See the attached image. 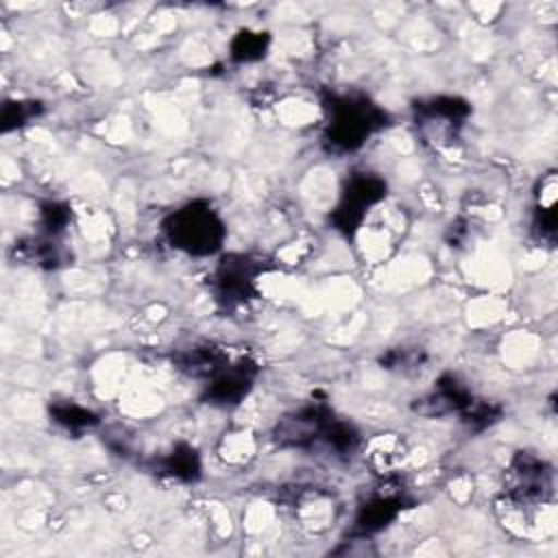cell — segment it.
Wrapping results in <instances>:
<instances>
[{"label":"cell","mask_w":558,"mask_h":558,"mask_svg":"<svg viewBox=\"0 0 558 558\" xmlns=\"http://www.w3.org/2000/svg\"><path fill=\"white\" fill-rule=\"evenodd\" d=\"M325 109L329 113L325 144L333 153L357 150L373 133L388 124L386 111L360 92L329 94Z\"/></svg>","instance_id":"cell-1"},{"label":"cell","mask_w":558,"mask_h":558,"mask_svg":"<svg viewBox=\"0 0 558 558\" xmlns=\"http://www.w3.org/2000/svg\"><path fill=\"white\" fill-rule=\"evenodd\" d=\"M161 231L170 246L196 257L218 253L227 235L222 218L207 201H192L174 209L163 218Z\"/></svg>","instance_id":"cell-2"},{"label":"cell","mask_w":558,"mask_h":558,"mask_svg":"<svg viewBox=\"0 0 558 558\" xmlns=\"http://www.w3.org/2000/svg\"><path fill=\"white\" fill-rule=\"evenodd\" d=\"M388 185L381 177L371 172H355L342 190L338 205L333 207L329 220L336 231L344 238H353L362 227L368 209L386 198Z\"/></svg>","instance_id":"cell-3"},{"label":"cell","mask_w":558,"mask_h":558,"mask_svg":"<svg viewBox=\"0 0 558 558\" xmlns=\"http://www.w3.org/2000/svg\"><path fill=\"white\" fill-rule=\"evenodd\" d=\"M264 270V262L251 255H225L211 277V290L220 307L233 310L257 294L255 279Z\"/></svg>","instance_id":"cell-4"},{"label":"cell","mask_w":558,"mask_h":558,"mask_svg":"<svg viewBox=\"0 0 558 558\" xmlns=\"http://www.w3.org/2000/svg\"><path fill=\"white\" fill-rule=\"evenodd\" d=\"M336 414L325 403L303 405L277 421L272 438L281 449H312L325 442Z\"/></svg>","instance_id":"cell-5"},{"label":"cell","mask_w":558,"mask_h":558,"mask_svg":"<svg viewBox=\"0 0 558 558\" xmlns=\"http://www.w3.org/2000/svg\"><path fill=\"white\" fill-rule=\"evenodd\" d=\"M551 469L530 451H519L506 473V495L519 506L543 504L551 497Z\"/></svg>","instance_id":"cell-6"},{"label":"cell","mask_w":558,"mask_h":558,"mask_svg":"<svg viewBox=\"0 0 558 558\" xmlns=\"http://www.w3.org/2000/svg\"><path fill=\"white\" fill-rule=\"evenodd\" d=\"M257 373L259 368L251 360H238L233 364L229 362L218 375H214L205 384L203 401L220 408L238 405L251 392Z\"/></svg>","instance_id":"cell-7"},{"label":"cell","mask_w":558,"mask_h":558,"mask_svg":"<svg viewBox=\"0 0 558 558\" xmlns=\"http://www.w3.org/2000/svg\"><path fill=\"white\" fill-rule=\"evenodd\" d=\"M416 124L421 129L447 133L453 137L471 113V105L458 96H434L414 105Z\"/></svg>","instance_id":"cell-8"},{"label":"cell","mask_w":558,"mask_h":558,"mask_svg":"<svg viewBox=\"0 0 558 558\" xmlns=\"http://www.w3.org/2000/svg\"><path fill=\"white\" fill-rule=\"evenodd\" d=\"M473 401L471 390L451 373H445L438 377L432 392H427L421 399H414L412 410L421 416H447L453 412H462Z\"/></svg>","instance_id":"cell-9"},{"label":"cell","mask_w":558,"mask_h":558,"mask_svg":"<svg viewBox=\"0 0 558 558\" xmlns=\"http://www.w3.org/2000/svg\"><path fill=\"white\" fill-rule=\"evenodd\" d=\"M405 508V497L401 493H379L373 495L368 501H364L355 514L351 538H366L395 521L401 510Z\"/></svg>","instance_id":"cell-10"},{"label":"cell","mask_w":558,"mask_h":558,"mask_svg":"<svg viewBox=\"0 0 558 558\" xmlns=\"http://www.w3.org/2000/svg\"><path fill=\"white\" fill-rule=\"evenodd\" d=\"M172 362L187 377L209 381L214 375H218L229 364V357L222 349H218L214 344H196V347L179 351L172 357Z\"/></svg>","instance_id":"cell-11"},{"label":"cell","mask_w":558,"mask_h":558,"mask_svg":"<svg viewBox=\"0 0 558 558\" xmlns=\"http://www.w3.org/2000/svg\"><path fill=\"white\" fill-rule=\"evenodd\" d=\"M153 471L179 482H196L201 477L203 464L198 451L187 442H177L168 453L155 458Z\"/></svg>","instance_id":"cell-12"},{"label":"cell","mask_w":558,"mask_h":558,"mask_svg":"<svg viewBox=\"0 0 558 558\" xmlns=\"http://www.w3.org/2000/svg\"><path fill=\"white\" fill-rule=\"evenodd\" d=\"M556 177L547 174L538 187V203L534 209V233L538 240L554 242L556 235Z\"/></svg>","instance_id":"cell-13"},{"label":"cell","mask_w":558,"mask_h":558,"mask_svg":"<svg viewBox=\"0 0 558 558\" xmlns=\"http://www.w3.org/2000/svg\"><path fill=\"white\" fill-rule=\"evenodd\" d=\"M270 46V35L266 31H251L242 28L229 44V54L235 63H251L266 57Z\"/></svg>","instance_id":"cell-14"},{"label":"cell","mask_w":558,"mask_h":558,"mask_svg":"<svg viewBox=\"0 0 558 558\" xmlns=\"http://www.w3.org/2000/svg\"><path fill=\"white\" fill-rule=\"evenodd\" d=\"M48 412L54 423H59L61 427L72 429V432H83V429L96 427L100 423L96 412H92L74 401H54V403H50Z\"/></svg>","instance_id":"cell-15"},{"label":"cell","mask_w":558,"mask_h":558,"mask_svg":"<svg viewBox=\"0 0 558 558\" xmlns=\"http://www.w3.org/2000/svg\"><path fill=\"white\" fill-rule=\"evenodd\" d=\"M72 218V207L61 201H46L39 205V225L41 233L48 238H59Z\"/></svg>","instance_id":"cell-16"},{"label":"cell","mask_w":558,"mask_h":558,"mask_svg":"<svg viewBox=\"0 0 558 558\" xmlns=\"http://www.w3.org/2000/svg\"><path fill=\"white\" fill-rule=\"evenodd\" d=\"M20 251H22V257H26L28 262H35L41 268H57L61 264V251L54 238H48V235L22 242Z\"/></svg>","instance_id":"cell-17"},{"label":"cell","mask_w":558,"mask_h":558,"mask_svg":"<svg viewBox=\"0 0 558 558\" xmlns=\"http://www.w3.org/2000/svg\"><path fill=\"white\" fill-rule=\"evenodd\" d=\"M39 113H41V105L35 100H7L2 105V113H0L2 133L24 126L28 120L37 118Z\"/></svg>","instance_id":"cell-18"},{"label":"cell","mask_w":558,"mask_h":558,"mask_svg":"<svg viewBox=\"0 0 558 558\" xmlns=\"http://www.w3.org/2000/svg\"><path fill=\"white\" fill-rule=\"evenodd\" d=\"M462 421L466 423L469 429L473 432H482L490 425H495L499 418H501V408L490 403V401H484V399H473L462 412H460Z\"/></svg>","instance_id":"cell-19"},{"label":"cell","mask_w":558,"mask_h":558,"mask_svg":"<svg viewBox=\"0 0 558 558\" xmlns=\"http://www.w3.org/2000/svg\"><path fill=\"white\" fill-rule=\"evenodd\" d=\"M425 362V353L421 349H405V347H397L386 351L379 357L381 368L388 371H408V368H421V364Z\"/></svg>","instance_id":"cell-20"}]
</instances>
